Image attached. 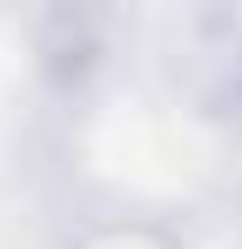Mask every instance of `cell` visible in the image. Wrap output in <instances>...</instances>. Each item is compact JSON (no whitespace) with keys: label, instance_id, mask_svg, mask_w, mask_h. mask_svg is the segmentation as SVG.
I'll return each instance as SVG.
<instances>
[{"label":"cell","instance_id":"1","mask_svg":"<svg viewBox=\"0 0 242 249\" xmlns=\"http://www.w3.org/2000/svg\"><path fill=\"white\" fill-rule=\"evenodd\" d=\"M81 249H182L161 222H141V215H128V222H101V229H87Z\"/></svg>","mask_w":242,"mask_h":249}]
</instances>
